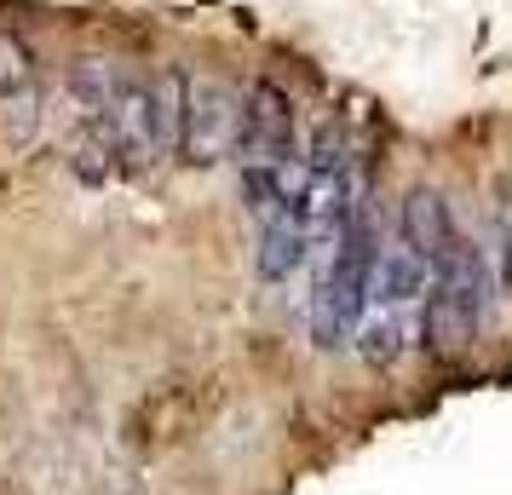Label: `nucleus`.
<instances>
[{
  "instance_id": "obj_1",
  "label": "nucleus",
  "mask_w": 512,
  "mask_h": 495,
  "mask_svg": "<svg viewBox=\"0 0 512 495\" xmlns=\"http://www.w3.org/2000/svg\"><path fill=\"white\" fill-rule=\"evenodd\" d=\"M449 225H455V208L438 190H409L397 202L392 231L374 248L369 300H363V323H357V346L369 363H397L420 346L426 277H432V254H438Z\"/></svg>"
},
{
  "instance_id": "obj_2",
  "label": "nucleus",
  "mask_w": 512,
  "mask_h": 495,
  "mask_svg": "<svg viewBox=\"0 0 512 495\" xmlns=\"http://www.w3.org/2000/svg\"><path fill=\"white\" fill-rule=\"evenodd\" d=\"M374 248H380V225H374L369 196L346 208L311 248L317 260V283H311V340L323 352H346L357 346V323H363V300H369V271Z\"/></svg>"
},
{
  "instance_id": "obj_3",
  "label": "nucleus",
  "mask_w": 512,
  "mask_h": 495,
  "mask_svg": "<svg viewBox=\"0 0 512 495\" xmlns=\"http://www.w3.org/2000/svg\"><path fill=\"white\" fill-rule=\"evenodd\" d=\"M489 300H495V254L455 219L443 231L438 254H432L426 306H420V340L438 357L466 352L489 323Z\"/></svg>"
},
{
  "instance_id": "obj_4",
  "label": "nucleus",
  "mask_w": 512,
  "mask_h": 495,
  "mask_svg": "<svg viewBox=\"0 0 512 495\" xmlns=\"http://www.w3.org/2000/svg\"><path fill=\"white\" fill-rule=\"evenodd\" d=\"M242 93L225 81H185V121H179V156L196 167L225 162L236 150Z\"/></svg>"
},
{
  "instance_id": "obj_5",
  "label": "nucleus",
  "mask_w": 512,
  "mask_h": 495,
  "mask_svg": "<svg viewBox=\"0 0 512 495\" xmlns=\"http://www.w3.org/2000/svg\"><path fill=\"white\" fill-rule=\"evenodd\" d=\"M29 81H35V58H29V47L12 35V29H0V98L29 93Z\"/></svg>"
},
{
  "instance_id": "obj_6",
  "label": "nucleus",
  "mask_w": 512,
  "mask_h": 495,
  "mask_svg": "<svg viewBox=\"0 0 512 495\" xmlns=\"http://www.w3.org/2000/svg\"><path fill=\"white\" fill-rule=\"evenodd\" d=\"M495 242H501V283H512V179L507 190H501V208H495Z\"/></svg>"
}]
</instances>
